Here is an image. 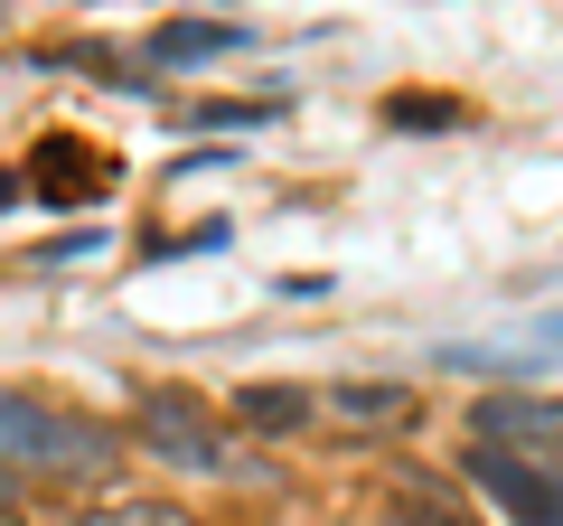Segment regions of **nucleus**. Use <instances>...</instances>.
Returning <instances> with one entry per match:
<instances>
[{"label":"nucleus","instance_id":"obj_5","mask_svg":"<svg viewBox=\"0 0 563 526\" xmlns=\"http://www.w3.org/2000/svg\"><path fill=\"white\" fill-rule=\"evenodd\" d=\"M113 151L85 142V132H38V151H29V198L47 207H103L113 198Z\"/></svg>","mask_w":563,"mask_h":526},{"label":"nucleus","instance_id":"obj_7","mask_svg":"<svg viewBox=\"0 0 563 526\" xmlns=\"http://www.w3.org/2000/svg\"><path fill=\"white\" fill-rule=\"evenodd\" d=\"M225 405H235L244 432H263V442H291V432L310 424V385H291V376H254V385H235Z\"/></svg>","mask_w":563,"mask_h":526},{"label":"nucleus","instance_id":"obj_2","mask_svg":"<svg viewBox=\"0 0 563 526\" xmlns=\"http://www.w3.org/2000/svg\"><path fill=\"white\" fill-rule=\"evenodd\" d=\"M141 442H151V461L188 470V480H225V470H235V442H225V414L207 405L198 385H179V376L141 385Z\"/></svg>","mask_w":563,"mask_h":526},{"label":"nucleus","instance_id":"obj_8","mask_svg":"<svg viewBox=\"0 0 563 526\" xmlns=\"http://www.w3.org/2000/svg\"><path fill=\"white\" fill-rule=\"evenodd\" d=\"M225 47H244L235 20H161L141 39V57L151 66H207V57H225Z\"/></svg>","mask_w":563,"mask_h":526},{"label":"nucleus","instance_id":"obj_6","mask_svg":"<svg viewBox=\"0 0 563 526\" xmlns=\"http://www.w3.org/2000/svg\"><path fill=\"white\" fill-rule=\"evenodd\" d=\"M376 526H479L470 517V498L442 480V470H422V461H395L376 489Z\"/></svg>","mask_w":563,"mask_h":526},{"label":"nucleus","instance_id":"obj_9","mask_svg":"<svg viewBox=\"0 0 563 526\" xmlns=\"http://www.w3.org/2000/svg\"><path fill=\"white\" fill-rule=\"evenodd\" d=\"M339 414H357V424H404V414H413V385H395V376H347V385H339Z\"/></svg>","mask_w":563,"mask_h":526},{"label":"nucleus","instance_id":"obj_14","mask_svg":"<svg viewBox=\"0 0 563 526\" xmlns=\"http://www.w3.org/2000/svg\"><path fill=\"white\" fill-rule=\"evenodd\" d=\"M29 198V169H0V207H20Z\"/></svg>","mask_w":563,"mask_h":526},{"label":"nucleus","instance_id":"obj_1","mask_svg":"<svg viewBox=\"0 0 563 526\" xmlns=\"http://www.w3.org/2000/svg\"><path fill=\"white\" fill-rule=\"evenodd\" d=\"M0 470H20V480H113L122 432L76 405H47L29 385H0Z\"/></svg>","mask_w":563,"mask_h":526},{"label":"nucleus","instance_id":"obj_4","mask_svg":"<svg viewBox=\"0 0 563 526\" xmlns=\"http://www.w3.org/2000/svg\"><path fill=\"white\" fill-rule=\"evenodd\" d=\"M470 442L526 451V461H563V395H536V385H488L479 405H470Z\"/></svg>","mask_w":563,"mask_h":526},{"label":"nucleus","instance_id":"obj_3","mask_svg":"<svg viewBox=\"0 0 563 526\" xmlns=\"http://www.w3.org/2000/svg\"><path fill=\"white\" fill-rule=\"evenodd\" d=\"M461 480L479 489L507 526H563V461H526V451L461 442Z\"/></svg>","mask_w":563,"mask_h":526},{"label":"nucleus","instance_id":"obj_10","mask_svg":"<svg viewBox=\"0 0 563 526\" xmlns=\"http://www.w3.org/2000/svg\"><path fill=\"white\" fill-rule=\"evenodd\" d=\"M235 244V226L225 217H198V226H179V235H141V263H179V254H225Z\"/></svg>","mask_w":563,"mask_h":526},{"label":"nucleus","instance_id":"obj_11","mask_svg":"<svg viewBox=\"0 0 563 526\" xmlns=\"http://www.w3.org/2000/svg\"><path fill=\"white\" fill-rule=\"evenodd\" d=\"M57 526H198L188 507H161V498H122V507H76Z\"/></svg>","mask_w":563,"mask_h":526},{"label":"nucleus","instance_id":"obj_13","mask_svg":"<svg viewBox=\"0 0 563 526\" xmlns=\"http://www.w3.org/2000/svg\"><path fill=\"white\" fill-rule=\"evenodd\" d=\"M273 103H198V122H217V132H244V122H263Z\"/></svg>","mask_w":563,"mask_h":526},{"label":"nucleus","instance_id":"obj_12","mask_svg":"<svg viewBox=\"0 0 563 526\" xmlns=\"http://www.w3.org/2000/svg\"><path fill=\"white\" fill-rule=\"evenodd\" d=\"M461 113H470V103H451V95H395V103H385L395 132H451Z\"/></svg>","mask_w":563,"mask_h":526},{"label":"nucleus","instance_id":"obj_15","mask_svg":"<svg viewBox=\"0 0 563 526\" xmlns=\"http://www.w3.org/2000/svg\"><path fill=\"white\" fill-rule=\"evenodd\" d=\"M10 517H20V489H10V480H0V526H10Z\"/></svg>","mask_w":563,"mask_h":526},{"label":"nucleus","instance_id":"obj_16","mask_svg":"<svg viewBox=\"0 0 563 526\" xmlns=\"http://www.w3.org/2000/svg\"><path fill=\"white\" fill-rule=\"evenodd\" d=\"M544 339H554V348H563V320H554V329H544Z\"/></svg>","mask_w":563,"mask_h":526}]
</instances>
